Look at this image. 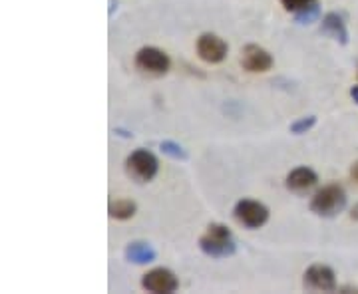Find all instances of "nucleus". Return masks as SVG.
<instances>
[{"instance_id": "f257e3e1", "label": "nucleus", "mask_w": 358, "mask_h": 294, "mask_svg": "<svg viewBox=\"0 0 358 294\" xmlns=\"http://www.w3.org/2000/svg\"><path fill=\"white\" fill-rule=\"evenodd\" d=\"M199 249L201 253L211 258H227V256L235 255L237 244L231 237V230L221 225V223H211L207 227V233L199 239Z\"/></svg>"}, {"instance_id": "f03ea898", "label": "nucleus", "mask_w": 358, "mask_h": 294, "mask_svg": "<svg viewBox=\"0 0 358 294\" xmlns=\"http://www.w3.org/2000/svg\"><path fill=\"white\" fill-rule=\"evenodd\" d=\"M308 207H310V211H313L315 215H319V217H336V215L346 207V191L341 185H336V183H333V185H324L322 189H319V191L313 195Z\"/></svg>"}, {"instance_id": "7ed1b4c3", "label": "nucleus", "mask_w": 358, "mask_h": 294, "mask_svg": "<svg viewBox=\"0 0 358 294\" xmlns=\"http://www.w3.org/2000/svg\"><path fill=\"white\" fill-rule=\"evenodd\" d=\"M157 169H159L157 157L152 152L141 149V147L136 149L134 154H129L128 159H126V171H128L129 177L138 183H148V181L154 179Z\"/></svg>"}, {"instance_id": "20e7f679", "label": "nucleus", "mask_w": 358, "mask_h": 294, "mask_svg": "<svg viewBox=\"0 0 358 294\" xmlns=\"http://www.w3.org/2000/svg\"><path fill=\"white\" fill-rule=\"evenodd\" d=\"M136 68L141 70L143 74H150V76H166L171 68V60L166 52L155 48V46H143L138 50L136 58Z\"/></svg>"}, {"instance_id": "39448f33", "label": "nucleus", "mask_w": 358, "mask_h": 294, "mask_svg": "<svg viewBox=\"0 0 358 294\" xmlns=\"http://www.w3.org/2000/svg\"><path fill=\"white\" fill-rule=\"evenodd\" d=\"M233 217L247 229H261L268 221V209L253 199H241L233 207Z\"/></svg>"}, {"instance_id": "423d86ee", "label": "nucleus", "mask_w": 358, "mask_h": 294, "mask_svg": "<svg viewBox=\"0 0 358 294\" xmlns=\"http://www.w3.org/2000/svg\"><path fill=\"white\" fill-rule=\"evenodd\" d=\"M227 52H229V46L227 42L213 34V32H205L197 38V54L199 58L207 62V64H219L227 58Z\"/></svg>"}, {"instance_id": "0eeeda50", "label": "nucleus", "mask_w": 358, "mask_h": 294, "mask_svg": "<svg viewBox=\"0 0 358 294\" xmlns=\"http://www.w3.org/2000/svg\"><path fill=\"white\" fill-rule=\"evenodd\" d=\"M141 286L148 291V293H164L171 294L176 293L179 288V279L176 277V272L164 267H157V269L150 270L143 274L141 279Z\"/></svg>"}, {"instance_id": "6e6552de", "label": "nucleus", "mask_w": 358, "mask_h": 294, "mask_svg": "<svg viewBox=\"0 0 358 294\" xmlns=\"http://www.w3.org/2000/svg\"><path fill=\"white\" fill-rule=\"evenodd\" d=\"M303 284L308 291H322V293H334L336 286V274L327 265H313L305 270Z\"/></svg>"}, {"instance_id": "1a4fd4ad", "label": "nucleus", "mask_w": 358, "mask_h": 294, "mask_svg": "<svg viewBox=\"0 0 358 294\" xmlns=\"http://www.w3.org/2000/svg\"><path fill=\"white\" fill-rule=\"evenodd\" d=\"M241 54H243L241 56V66L247 72H253V74L268 72L275 64L273 56L265 48L257 46V44H247Z\"/></svg>"}, {"instance_id": "9d476101", "label": "nucleus", "mask_w": 358, "mask_h": 294, "mask_svg": "<svg viewBox=\"0 0 358 294\" xmlns=\"http://www.w3.org/2000/svg\"><path fill=\"white\" fill-rule=\"evenodd\" d=\"M319 181V175L310 169V167H296L293 169L287 179H285V185L287 189L293 193H307L308 189H313Z\"/></svg>"}, {"instance_id": "9b49d317", "label": "nucleus", "mask_w": 358, "mask_h": 294, "mask_svg": "<svg viewBox=\"0 0 358 294\" xmlns=\"http://www.w3.org/2000/svg\"><path fill=\"white\" fill-rule=\"evenodd\" d=\"M320 32H322L324 36H329V38L336 40V42L343 44V46L348 44V30H346L345 20H343L336 13H329L322 16Z\"/></svg>"}, {"instance_id": "f8f14e48", "label": "nucleus", "mask_w": 358, "mask_h": 294, "mask_svg": "<svg viewBox=\"0 0 358 294\" xmlns=\"http://www.w3.org/2000/svg\"><path fill=\"white\" fill-rule=\"evenodd\" d=\"M155 249L150 243H143V241H134L126 247V258L134 265H148V263H154Z\"/></svg>"}, {"instance_id": "ddd939ff", "label": "nucleus", "mask_w": 358, "mask_h": 294, "mask_svg": "<svg viewBox=\"0 0 358 294\" xmlns=\"http://www.w3.org/2000/svg\"><path fill=\"white\" fill-rule=\"evenodd\" d=\"M110 217L115 219V221H128L136 215L138 211V205L129 199H117V201H112L110 203Z\"/></svg>"}, {"instance_id": "4468645a", "label": "nucleus", "mask_w": 358, "mask_h": 294, "mask_svg": "<svg viewBox=\"0 0 358 294\" xmlns=\"http://www.w3.org/2000/svg\"><path fill=\"white\" fill-rule=\"evenodd\" d=\"M159 149L166 155H169L171 159H178V161H185L187 159V152L179 143H176V141H162L159 143Z\"/></svg>"}, {"instance_id": "2eb2a0df", "label": "nucleus", "mask_w": 358, "mask_h": 294, "mask_svg": "<svg viewBox=\"0 0 358 294\" xmlns=\"http://www.w3.org/2000/svg\"><path fill=\"white\" fill-rule=\"evenodd\" d=\"M320 18V4H313V6H308L307 10H303V13L294 14V20H296V24H313V22H317Z\"/></svg>"}, {"instance_id": "dca6fc26", "label": "nucleus", "mask_w": 358, "mask_h": 294, "mask_svg": "<svg viewBox=\"0 0 358 294\" xmlns=\"http://www.w3.org/2000/svg\"><path fill=\"white\" fill-rule=\"evenodd\" d=\"M315 124H317V117H315V115L299 117L296 122L291 124V133H294V135H303V133H307V131H310V129L315 128Z\"/></svg>"}, {"instance_id": "f3484780", "label": "nucleus", "mask_w": 358, "mask_h": 294, "mask_svg": "<svg viewBox=\"0 0 358 294\" xmlns=\"http://www.w3.org/2000/svg\"><path fill=\"white\" fill-rule=\"evenodd\" d=\"M319 0H281L282 8L287 10V13H293L299 14L303 13V10H307L308 6H313V4H317Z\"/></svg>"}, {"instance_id": "a211bd4d", "label": "nucleus", "mask_w": 358, "mask_h": 294, "mask_svg": "<svg viewBox=\"0 0 358 294\" xmlns=\"http://www.w3.org/2000/svg\"><path fill=\"white\" fill-rule=\"evenodd\" d=\"M350 98L355 100V103H358V86H352V88H350Z\"/></svg>"}, {"instance_id": "6ab92c4d", "label": "nucleus", "mask_w": 358, "mask_h": 294, "mask_svg": "<svg viewBox=\"0 0 358 294\" xmlns=\"http://www.w3.org/2000/svg\"><path fill=\"white\" fill-rule=\"evenodd\" d=\"M350 175H352V179L358 181V161L355 163V166L350 167Z\"/></svg>"}, {"instance_id": "aec40b11", "label": "nucleus", "mask_w": 358, "mask_h": 294, "mask_svg": "<svg viewBox=\"0 0 358 294\" xmlns=\"http://www.w3.org/2000/svg\"><path fill=\"white\" fill-rule=\"evenodd\" d=\"M350 219H352V221H358V203L350 209Z\"/></svg>"}]
</instances>
